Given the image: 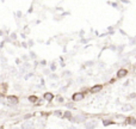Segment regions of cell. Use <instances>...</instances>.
<instances>
[{"label":"cell","mask_w":136,"mask_h":129,"mask_svg":"<svg viewBox=\"0 0 136 129\" xmlns=\"http://www.w3.org/2000/svg\"><path fill=\"white\" fill-rule=\"evenodd\" d=\"M87 115L86 114H82V112H79V114H76V115H73L72 117V123H75V124H80V123H84L86 120H87Z\"/></svg>","instance_id":"obj_1"},{"label":"cell","mask_w":136,"mask_h":129,"mask_svg":"<svg viewBox=\"0 0 136 129\" xmlns=\"http://www.w3.org/2000/svg\"><path fill=\"white\" fill-rule=\"evenodd\" d=\"M98 124H99V121L98 120H86L85 122H84V127H85V129H95L97 127H98Z\"/></svg>","instance_id":"obj_2"},{"label":"cell","mask_w":136,"mask_h":129,"mask_svg":"<svg viewBox=\"0 0 136 129\" xmlns=\"http://www.w3.org/2000/svg\"><path fill=\"white\" fill-rule=\"evenodd\" d=\"M6 98H7V103H8V105H10L11 108H12V106L16 108V106L19 104V98H18L17 96H12V95H11V96H7Z\"/></svg>","instance_id":"obj_3"},{"label":"cell","mask_w":136,"mask_h":129,"mask_svg":"<svg viewBox=\"0 0 136 129\" xmlns=\"http://www.w3.org/2000/svg\"><path fill=\"white\" fill-rule=\"evenodd\" d=\"M19 129H36V124L31 121H24L21 124V128Z\"/></svg>","instance_id":"obj_4"},{"label":"cell","mask_w":136,"mask_h":129,"mask_svg":"<svg viewBox=\"0 0 136 129\" xmlns=\"http://www.w3.org/2000/svg\"><path fill=\"white\" fill-rule=\"evenodd\" d=\"M84 98H85L84 92H75V93H73V96H72V100L73 102H80Z\"/></svg>","instance_id":"obj_5"},{"label":"cell","mask_w":136,"mask_h":129,"mask_svg":"<svg viewBox=\"0 0 136 129\" xmlns=\"http://www.w3.org/2000/svg\"><path fill=\"white\" fill-rule=\"evenodd\" d=\"M127 75H128V69L127 68H121V69L117 71V73H116V78L117 79H122Z\"/></svg>","instance_id":"obj_6"},{"label":"cell","mask_w":136,"mask_h":129,"mask_svg":"<svg viewBox=\"0 0 136 129\" xmlns=\"http://www.w3.org/2000/svg\"><path fill=\"white\" fill-rule=\"evenodd\" d=\"M102 90H103V85L102 84H97V85H93L90 88V93H99Z\"/></svg>","instance_id":"obj_7"},{"label":"cell","mask_w":136,"mask_h":129,"mask_svg":"<svg viewBox=\"0 0 136 129\" xmlns=\"http://www.w3.org/2000/svg\"><path fill=\"white\" fill-rule=\"evenodd\" d=\"M54 98H55V96H54V93H51V92H45V93H43V99L47 100V102H49V103Z\"/></svg>","instance_id":"obj_8"},{"label":"cell","mask_w":136,"mask_h":129,"mask_svg":"<svg viewBox=\"0 0 136 129\" xmlns=\"http://www.w3.org/2000/svg\"><path fill=\"white\" fill-rule=\"evenodd\" d=\"M72 117H73V114H72V111L70 110H67V111H63L62 112V118H65V120H67V121H72Z\"/></svg>","instance_id":"obj_9"},{"label":"cell","mask_w":136,"mask_h":129,"mask_svg":"<svg viewBox=\"0 0 136 129\" xmlns=\"http://www.w3.org/2000/svg\"><path fill=\"white\" fill-rule=\"evenodd\" d=\"M131 110H134V105L129 104V103H125L122 105V111L123 112H128V111H131Z\"/></svg>","instance_id":"obj_10"},{"label":"cell","mask_w":136,"mask_h":129,"mask_svg":"<svg viewBox=\"0 0 136 129\" xmlns=\"http://www.w3.org/2000/svg\"><path fill=\"white\" fill-rule=\"evenodd\" d=\"M87 83V78L85 77H78L76 78V84H79V85H84Z\"/></svg>","instance_id":"obj_11"},{"label":"cell","mask_w":136,"mask_h":129,"mask_svg":"<svg viewBox=\"0 0 136 129\" xmlns=\"http://www.w3.org/2000/svg\"><path fill=\"white\" fill-rule=\"evenodd\" d=\"M72 75H73V72H72V71H68V69H67V71H63L62 74H61L62 78H70Z\"/></svg>","instance_id":"obj_12"},{"label":"cell","mask_w":136,"mask_h":129,"mask_svg":"<svg viewBox=\"0 0 136 129\" xmlns=\"http://www.w3.org/2000/svg\"><path fill=\"white\" fill-rule=\"evenodd\" d=\"M48 78H49L50 80H57V79H60V75L56 74L55 72H51L50 74H48Z\"/></svg>","instance_id":"obj_13"},{"label":"cell","mask_w":136,"mask_h":129,"mask_svg":"<svg viewBox=\"0 0 136 129\" xmlns=\"http://www.w3.org/2000/svg\"><path fill=\"white\" fill-rule=\"evenodd\" d=\"M102 122H103V125H104V127H107V125H113V124H116V122H113L112 120H103Z\"/></svg>","instance_id":"obj_14"},{"label":"cell","mask_w":136,"mask_h":129,"mask_svg":"<svg viewBox=\"0 0 136 129\" xmlns=\"http://www.w3.org/2000/svg\"><path fill=\"white\" fill-rule=\"evenodd\" d=\"M28 99H29L30 103H38V100H40V98H38L37 96H33V95H32V96H29Z\"/></svg>","instance_id":"obj_15"},{"label":"cell","mask_w":136,"mask_h":129,"mask_svg":"<svg viewBox=\"0 0 136 129\" xmlns=\"http://www.w3.org/2000/svg\"><path fill=\"white\" fill-rule=\"evenodd\" d=\"M125 121H127V123H129V124L132 125V127L136 125V120H135V117H128Z\"/></svg>","instance_id":"obj_16"},{"label":"cell","mask_w":136,"mask_h":129,"mask_svg":"<svg viewBox=\"0 0 136 129\" xmlns=\"http://www.w3.org/2000/svg\"><path fill=\"white\" fill-rule=\"evenodd\" d=\"M125 49V44H120V46H117L116 47V51H117L118 54H122V51Z\"/></svg>","instance_id":"obj_17"},{"label":"cell","mask_w":136,"mask_h":129,"mask_svg":"<svg viewBox=\"0 0 136 129\" xmlns=\"http://www.w3.org/2000/svg\"><path fill=\"white\" fill-rule=\"evenodd\" d=\"M28 55H29V59H31V60H37V54H36L35 51L30 50V53H29Z\"/></svg>","instance_id":"obj_18"},{"label":"cell","mask_w":136,"mask_h":129,"mask_svg":"<svg viewBox=\"0 0 136 129\" xmlns=\"http://www.w3.org/2000/svg\"><path fill=\"white\" fill-rule=\"evenodd\" d=\"M94 63H95V62H94L93 60H90V61H85V62H84V66H85V67H93Z\"/></svg>","instance_id":"obj_19"},{"label":"cell","mask_w":136,"mask_h":129,"mask_svg":"<svg viewBox=\"0 0 136 129\" xmlns=\"http://www.w3.org/2000/svg\"><path fill=\"white\" fill-rule=\"evenodd\" d=\"M8 37H10V40H11L12 42H14V41H17V38H18V36H17V33H16V32H11V33H10V36H8Z\"/></svg>","instance_id":"obj_20"},{"label":"cell","mask_w":136,"mask_h":129,"mask_svg":"<svg viewBox=\"0 0 136 129\" xmlns=\"http://www.w3.org/2000/svg\"><path fill=\"white\" fill-rule=\"evenodd\" d=\"M45 122L44 121H42V120H40L38 121V129H45Z\"/></svg>","instance_id":"obj_21"},{"label":"cell","mask_w":136,"mask_h":129,"mask_svg":"<svg viewBox=\"0 0 136 129\" xmlns=\"http://www.w3.org/2000/svg\"><path fill=\"white\" fill-rule=\"evenodd\" d=\"M25 72H26V69H25V68H23V67H19V72H18V74H19V78L24 77Z\"/></svg>","instance_id":"obj_22"},{"label":"cell","mask_w":136,"mask_h":129,"mask_svg":"<svg viewBox=\"0 0 136 129\" xmlns=\"http://www.w3.org/2000/svg\"><path fill=\"white\" fill-rule=\"evenodd\" d=\"M128 38H129V46L134 47L136 44V37H128Z\"/></svg>","instance_id":"obj_23"},{"label":"cell","mask_w":136,"mask_h":129,"mask_svg":"<svg viewBox=\"0 0 136 129\" xmlns=\"http://www.w3.org/2000/svg\"><path fill=\"white\" fill-rule=\"evenodd\" d=\"M56 69H57L56 63H55V62H51V63L49 65V71H50V72H55Z\"/></svg>","instance_id":"obj_24"},{"label":"cell","mask_w":136,"mask_h":129,"mask_svg":"<svg viewBox=\"0 0 136 129\" xmlns=\"http://www.w3.org/2000/svg\"><path fill=\"white\" fill-rule=\"evenodd\" d=\"M62 110H55V111L53 112L54 114V116H56V117H62Z\"/></svg>","instance_id":"obj_25"},{"label":"cell","mask_w":136,"mask_h":129,"mask_svg":"<svg viewBox=\"0 0 136 129\" xmlns=\"http://www.w3.org/2000/svg\"><path fill=\"white\" fill-rule=\"evenodd\" d=\"M55 98H56L57 103H65V98H63V97H62L61 95H57V96H56Z\"/></svg>","instance_id":"obj_26"},{"label":"cell","mask_w":136,"mask_h":129,"mask_svg":"<svg viewBox=\"0 0 136 129\" xmlns=\"http://www.w3.org/2000/svg\"><path fill=\"white\" fill-rule=\"evenodd\" d=\"M22 67H23V68H25V69L28 71V69H30V68H31V63H30L29 61H26V62H24V63L22 65Z\"/></svg>","instance_id":"obj_27"},{"label":"cell","mask_w":136,"mask_h":129,"mask_svg":"<svg viewBox=\"0 0 136 129\" xmlns=\"http://www.w3.org/2000/svg\"><path fill=\"white\" fill-rule=\"evenodd\" d=\"M107 4H109V5H111V6H112L113 8H121V6H120V5H118L117 3H112V1H107Z\"/></svg>","instance_id":"obj_28"},{"label":"cell","mask_w":136,"mask_h":129,"mask_svg":"<svg viewBox=\"0 0 136 129\" xmlns=\"http://www.w3.org/2000/svg\"><path fill=\"white\" fill-rule=\"evenodd\" d=\"M59 90H60V93H66V92L68 91V87H67V86H62V85H61Z\"/></svg>","instance_id":"obj_29"},{"label":"cell","mask_w":136,"mask_h":129,"mask_svg":"<svg viewBox=\"0 0 136 129\" xmlns=\"http://www.w3.org/2000/svg\"><path fill=\"white\" fill-rule=\"evenodd\" d=\"M21 60H22V61H24V62L29 61V60H30V59H29V55H26V54H23L22 56H21Z\"/></svg>","instance_id":"obj_30"},{"label":"cell","mask_w":136,"mask_h":129,"mask_svg":"<svg viewBox=\"0 0 136 129\" xmlns=\"http://www.w3.org/2000/svg\"><path fill=\"white\" fill-rule=\"evenodd\" d=\"M13 88H14L16 91H22V85H19L18 83H16V84L13 85Z\"/></svg>","instance_id":"obj_31"},{"label":"cell","mask_w":136,"mask_h":129,"mask_svg":"<svg viewBox=\"0 0 136 129\" xmlns=\"http://www.w3.org/2000/svg\"><path fill=\"white\" fill-rule=\"evenodd\" d=\"M31 117H33V114H26V115L23 116V120H24V121H28V120H30Z\"/></svg>","instance_id":"obj_32"},{"label":"cell","mask_w":136,"mask_h":129,"mask_svg":"<svg viewBox=\"0 0 136 129\" xmlns=\"http://www.w3.org/2000/svg\"><path fill=\"white\" fill-rule=\"evenodd\" d=\"M32 77H33V72H29L26 75H24V79L28 80V79H30V78H32Z\"/></svg>","instance_id":"obj_33"},{"label":"cell","mask_w":136,"mask_h":129,"mask_svg":"<svg viewBox=\"0 0 136 129\" xmlns=\"http://www.w3.org/2000/svg\"><path fill=\"white\" fill-rule=\"evenodd\" d=\"M38 66H41V67H45L47 66V60H41L40 62H38Z\"/></svg>","instance_id":"obj_34"},{"label":"cell","mask_w":136,"mask_h":129,"mask_svg":"<svg viewBox=\"0 0 136 129\" xmlns=\"http://www.w3.org/2000/svg\"><path fill=\"white\" fill-rule=\"evenodd\" d=\"M72 85H73V80H72L70 78H67V84H66V86H67V87L69 88V87H70Z\"/></svg>","instance_id":"obj_35"},{"label":"cell","mask_w":136,"mask_h":129,"mask_svg":"<svg viewBox=\"0 0 136 129\" xmlns=\"http://www.w3.org/2000/svg\"><path fill=\"white\" fill-rule=\"evenodd\" d=\"M135 98H136V93H135V92H132L131 95L127 96V99H135Z\"/></svg>","instance_id":"obj_36"},{"label":"cell","mask_w":136,"mask_h":129,"mask_svg":"<svg viewBox=\"0 0 136 129\" xmlns=\"http://www.w3.org/2000/svg\"><path fill=\"white\" fill-rule=\"evenodd\" d=\"M65 105H66L68 109H74V108H75V105H74L73 103H65Z\"/></svg>","instance_id":"obj_37"},{"label":"cell","mask_w":136,"mask_h":129,"mask_svg":"<svg viewBox=\"0 0 136 129\" xmlns=\"http://www.w3.org/2000/svg\"><path fill=\"white\" fill-rule=\"evenodd\" d=\"M33 46H35V41H33V40H29V41H28V47L31 48V47H33Z\"/></svg>","instance_id":"obj_38"},{"label":"cell","mask_w":136,"mask_h":129,"mask_svg":"<svg viewBox=\"0 0 136 129\" xmlns=\"http://www.w3.org/2000/svg\"><path fill=\"white\" fill-rule=\"evenodd\" d=\"M0 60H1V63H7V58L6 56H0Z\"/></svg>","instance_id":"obj_39"},{"label":"cell","mask_w":136,"mask_h":129,"mask_svg":"<svg viewBox=\"0 0 136 129\" xmlns=\"http://www.w3.org/2000/svg\"><path fill=\"white\" fill-rule=\"evenodd\" d=\"M10 72H11V73H13L12 75H16V74H17V71H16V68H14V67H10Z\"/></svg>","instance_id":"obj_40"},{"label":"cell","mask_w":136,"mask_h":129,"mask_svg":"<svg viewBox=\"0 0 136 129\" xmlns=\"http://www.w3.org/2000/svg\"><path fill=\"white\" fill-rule=\"evenodd\" d=\"M16 16H17V18H22V17H23L22 11H17V12H16Z\"/></svg>","instance_id":"obj_41"},{"label":"cell","mask_w":136,"mask_h":129,"mask_svg":"<svg viewBox=\"0 0 136 129\" xmlns=\"http://www.w3.org/2000/svg\"><path fill=\"white\" fill-rule=\"evenodd\" d=\"M50 73H51V72L49 71V68H44V69H43V74L48 75V74H50Z\"/></svg>","instance_id":"obj_42"},{"label":"cell","mask_w":136,"mask_h":129,"mask_svg":"<svg viewBox=\"0 0 136 129\" xmlns=\"http://www.w3.org/2000/svg\"><path fill=\"white\" fill-rule=\"evenodd\" d=\"M19 47H23V48H29L26 42H22V43H21V46H19Z\"/></svg>","instance_id":"obj_43"},{"label":"cell","mask_w":136,"mask_h":129,"mask_svg":"<svg viewBox=\"0 0 136 129\" xmlns=\"http://www.w3.org/2000/svg\"><path fill=\"white\" fill-rule=\"evenodd\" d=\"M116 47H117V46L112 44V46H110V47H109V49H110V50H112V51H116Z\"/></svg>","instance_id":"obj_44"},{"label":"cell","mask_w":136,"mask_h":129,"mask_svg":"<svg viewBox=\"0 0 136 129\" xmlns=\"http://www.w3.org/2000/svg\"><path fill=\"white\" fill-rule=\"evenodd\" d=\"M84 35H85V30H80V32H79V37H84Z\"/></svg>","instance_id":"obj_45"},{"label":"cell","mask_w":136,"mask_h":129,"mask_svg":"<svg viewBox=\"0 0 136 129\" xmlns=\"http://www.w3.org/2000/svg\"><path fill=\"white\" fill-rule=\"evenodd\" d=\"M4 36H5V31L3 29H0V37H4Z\"/></svg>","instance_id":"obj_46"},{"label":"cell","mask_w":136,"mask_h":129,"mask_svg":"<svg viewBox=\"0 0 136 129\" xmlns=\"http://www.w3.org/2000/svg\"><path fill=\"white\" fill-rule=\"evenodd\" d=\"M120 1L123 4H130V0H120Z\"/></svg>","instance_id":"obj_47"},{"label":"cell","mask_w":136,"mask_h":129,"mask_svg":"<svg viewBox=\"0 0 136 129\" xmlns=\"http://www.w3.org/2000/svg\"><path fill=\"white\" fill-rule=\"evenodd\" d=\"M88 41H90V40H87V38H82V40L80 41V43H87Z\"/></svg>","instance_id":"obj_48"},{"label":"cell","mask_w":136,"mask_h":129,"mask_svg":"<svg viewBox=\"0 0 136 129\" xmlns=\"http://www.w3.org/2000/svg\"><path fill=\"white\" fill-rule=\"evenodd\" d=\"M50 86H51V87H57V86H59V84H57V83H51Z\"/></svg>","instance_id":"obj_49"},{"label":"cell","mask_w":136,"mask_h":129,"mask_svg":"<svg viewBox=\"0 0 136 129\" xmlns=\"http://www.w3.org/2000/svg\"><path fill=\"white\" fill-rule=\"evenodd\" d=\"M99 68H105V63H104V62H100V63H99Z\"/></svg>","instance_id":"obj_50"},{"label":"cell","mask_w":136,"mask_h":129,"mask_svg":"<svg viewBox=\"0 0 136 129\" xmlns=\"http://www.w3.org/2000/svg\"><path fill=\"white\" fill-rule=\"evenodd\" d=\"M21 62H22L21 59H16V63H17V65H21Z\"/></svg>","instance_id":"obj_51"},{"label":"cell","mask_w":136,"mask_h":129,"mask_svg":"<svg viewBox=\"0 0 136 129\" xmlns=\"http://www.w3.org/2000/svg\"><path fill=\"white\" fill-rule=\"evenodd\" d=\"M32 12H33V8H32V6H31V7L28 10V13H32Z\"/></svg>","instance_id":"obj_52"},{"label":"cell","mask_w":136,"mask_h":129,"mask_svg":"<svg viewBox=\"0 0 136 129\" xmlns=\"http://www.w3.org/2000/svg\"><path fill=\"white\" fill-rule=\"evenodd\" d=\"M120 32H121V33H122V35H124V36H128V35H127V33H125V31H123V30H122V29H120Z\"/></svg>","instance_id":"obj_53"},{"label":"cell","mask_w":136,"mask_h":129,"mask_svg":"<svg viewBox=\"0 0 136 129\" xmlns=\"http://www.w3.org/2000/svg\"><path fill=\"white\" fill-rule=\"evenodd\" d=\"M21 37H22V38H26V35L22 32V33H21Z\"/></svg>","instance_id":"obj_54"},{"label":"cell","mask_w":136,"mask_h":129,"mask_svg":"<svg viewBox=\"0 0 136 129\" xmlns=\"http://www.w3.org/2000/svg\"><path fill=\"white\" fill-rule=\"evenodd\" d=\"M4 47H5V42L3 41L1 43H0V48H4Z\"/></svg>","instance_id":"obj_55"},{"label":"cell","mask_w":136,"mask_h":129,"mask_svg":"<svg viewBox=\"0 0 136 129\" xmlns=\"http://www.w3.org/2000/svg\"><path fill=\"white\" fill-rule=\"evenodd\" d=\"M123 86H129V81H128V80H127V81H125V83H124V84H123Z\"/></svg>","instance_id":"obj_56"},{"label":"cell","mask_w":136,"mask_h":129,"mask_svg":"<svg viewBox=\"0 0 136 129\" xmlns=\"http://www.w3.org/2000/svg\"><path fill=\"white\" fill-rule=\"evenodd\" d=\"M56 10H57V11H63V8H62V7H56Z\"/></svg>","instance_id":"obj_57"},{"label":"cell","mask_w":136,"mask_h":129,"mask_svg":"<svg viewBox=\"0 0 136 129\" xmlns=\"http://www.w3.org/2000/svg\"><path fill=\"white\" fill-rule=\"evenodd\" d=\"M7 51H8L10 54H13V50H12V49H7Z\"/></svg>","instance_id":"obj_58"},{"label":"cell","mask_w":136,"mask_h":129,"mask_svg":"<svg viewBox=\"0 0 136 129\" xmlns=\"http://www.w3.org/2000/svg\"><path fill=\"white\" fill-rule=\"evenodd\" d=\"M4 78H5V75H0V80H4Z\"/></svg>","instance_id":"obj_59"},{"label":"cell","mask_w":136,"mask_h":129,"mask_svg":"<svg viewBox=\"0 0 136 129\" xmlns=\"http://www.w3.org/2000/svg\"><path fill=\"white\" fill-rule=\"evenodd\" d=\"M0 97H1V98H4V97H5V95H4V93H0Z\"/></svg>","instance_id":"obj_60"},{"label":"cell","mask_w":136,"mask_h":129,"mask_svg":"<svg viewBox=\"0 0 136 129\" xmlns=\"http://www.w3.org/2000/svg\"><path fill=\"white\" fill-rule=\"evenodd\" d=\"M69 129H78L76 127H69Z\"/></svg>","instance_id":"obj_61"},{"label":"cell","mask_w":136,"mask_h":129,"mask_svg":"<svg viewBox=\"0 0 136 129\" xmlns=\"http://www.w3.org/2000/svg\"><path fill=\"white\" fill-rule=\"evenodd\" d=\"M11 129H19V128H17V127H13V128H11Z\"/></svg>","instance_id":"obj_62"}]
</instances>
